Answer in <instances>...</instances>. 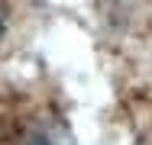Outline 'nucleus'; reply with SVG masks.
Listing matches in <instances>:
<instances>
[{"label":"nucleus","instance_id":"1","mask_svg":"<svg viewBox=\"0 0 152 145\" xmlns=\"http://www.w3.org/2000/svg\"><path fill=\"white\" fill-rule=\"evenodd\" d=\"M23 145H71V139H68V132L58 123H39V126L29 129Z\"/></svg>","mask_w":152,"mask_h":145},{"label":"nucleus","instance_id":"2","mask_svg":"<svg viewBox=\"0 0 152 145\" xmlns=\"http://www.w3.org/2000/svg\"><path fill=\"white\" fill-rule=\"evenodd\" d=\"M3 29H7V13H3V3H0V39H3Z\"/></svg>","mask_w":152,"mask_h":145}]
</instances>
